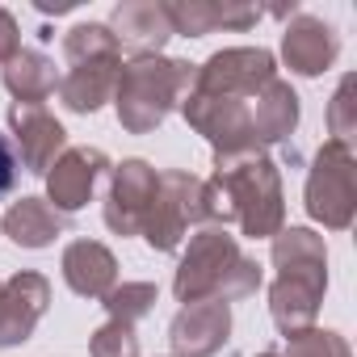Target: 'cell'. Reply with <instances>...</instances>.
<instances>
[{
	"label": "cell",
	"instance_id": "obj_1",
	"mask_svg": "<svg viewBox=\"0 0 357 357\" xmlns=\"http://www.w3.org/2000/svg\"><path fill=\"white\" fill-rule=\"evenodd\" d=\"M273 286H269V315L282 336L307 332L319 319V303L328 290V244L311 227H282L273 236Z\"/></svg>",
	"mask_w": 357,
	"mask_h": 357
},
{
	"label": "cell",
	"instance_id": "obj_26",
	"mask_svg": "<svg viewBox=\"0 0 357 357\" xmlns=\"http://www.w3.org/2000/svg\"><path fill=\"white\" fill-rule=\"evenodd\" d=\"M17 176H22V160L13 151V139L0 130V198L17 190Z\"/></svg>",
	"mask_w": 357,
	"mask_h": 357
},
{
	"label": "cell",
	"instance_id": "obj_20",
	"mask_svg": "<svg viewBox=\"0 0 357 357\" xmlns=\"http://www.w3.org/2000/svg\"><path fill=\"white\" fill-rule=\"evenodd\" d=\"M0 227L17 248H51L63 231H68V215H59L47 198H17L5 215H0Z\"/></svg>",
	"mask_w": 357,
	"mask_h": 357
},
{
	"label": "cell",
	"instance_id": "obj_18",
	"mask_svg": "<svg viewBox=\"0 0 357 357\" xmlns=\"http://www.w3.org/2000/svg\"><path fill=\"white\" fill-rule=\"evenodd\" d=\"M63 282L80 298H105L118 286V257L101 240H72L59 257Z\"/></svg>",
	"mask_w": 357,
	"mask_h": 357
},
{
	"label": "cell",
	"instance_id": "obj_9",
	"mask_svg": "<svg viewBox=\"0 0 357 357\" xmlns=\"http://www.w3.org/2000/svg\"><path fill=\"white\" fill-rule=\"evenodd\" d=\"M181 118L190 122V130H198L215 160H231V155H248L261 151L257 135H252V118H248V101L236 97H202V93H185L181 97Z\"/></svg>",
	"mask_w": 357,
	"mask_h": 357
},
{
	"label": "cell",
	"instance_id": "obj_7",
	"mask_svg": "<svg viewBox=\"0 0 357 357\" xmlns=\"http://www.w3.org/2000/svg\"><path fill=\"white\" fill-rule=\"evenodd\" d=\"M190 227H206L202 219V176L185 168H164L155 176V194L143 215V240L151 252H176Z\"/></svg>",
	"mask_w": 357,
	"mask_h": 357
},
{
	"label": "cell",
	"instance_id": "obj_11",
	"mask_svg": "<svg viewBox=\"0 0 357 357\" xmlns=\"http://www.w3.org/2000/svg\"><path fill=\"white\" fill-rule=\"evenodd\" d=\"M155 168L147 160H122L109 168V194H105V206H101V219L114 236H139L143 231V215L151 206V194H155Z\"/></svg>",
	"mask_w": 357,
	"mask_h": 357
},
{
	"label": "cell",
	"instance_id": "obj_29",
	"mask_svg": "<svg viewBox=\"0 0 357 357\" xmlns=\"http://www.w3.org/2000/svg\"><path fill=\"white\" fill-rule=\"evenodd\" d=\"M0 236H5V227H0Z\"/></svg>",
	"mask_w": 357,
	"mask_h": 357
},
{
	"label": "cell",
	"instance_id": "obj_27",
	"mask_svg": "<svg viewBox=\"0 0 357 357\" xmlns=\"http://www.w3.org/2000/svg\"><path fill=\"white\" fill-rule=\"evenodd\" d=\"M17 51H22V30H17V17H13L9 9H0V63H9Z\"/></svg>",
	"mask_w": 357,
	"mask_h": 357
},
{
	"label": "cell",
	"instance_id": "obj_12",
	"mask_svg": "<svg viewBox=\"0 0 357 357\" xmlns=\"http://www.w3.org/2000/svg\"><path fill=\"white\" fill-rule=\"evenodd\" d=\"M109 155L101 147H68L51 172H47V202L59 211V215H76L93 202L101 176L109 172Z\"/></svg>",
	"mask_w": 357,
	"mask_h": 357
},
{
	"label": "cell",
	"instance_id": "obj_4",
	"mask_svg": "<svg viewBox=\"0 0 357 357\" xmlns=\"http://www.w3.org/2000/svg\"><path fill=\"white\" fill-rule=\"evenodd\" d=\"M215 181L227 194L231 223L248 240H273L286 227V194H282V172L265 151L215 160Z\"/></svg>",
	"mask_w": 357,
	"mask_h": 357
},
{
	"label": "cell",
	"instance_id": "obj_16",
	"mask_svg": "<svg viewBox=\"0 0 357 357\" xmlns=\"http://www.w3.org/2000/svg\"><path fill=\"white\" fill-rule=\"evenodd\" d=\"M164 13L172 34L181 38H206L219 30H248L261 22L257 5H244V0H164Z\"/></svg>",
	"mask_w": 357,
	"mask_h": 357
},
{
	"label": "cell",
	"instance_id": "obj_25",
	"mask_svg": "<svg viewBox=\"0 0 357 357\" xmlns=\"http://www.w3.org/2000/svg\"><path fill=\"white\" fill-rule=\"evenodd\" d=\"M89 353H93V357H139V332H135L130 324L105 319V324L93 332Z\"/></svg>",
	"mask_w": 357,
	"mask_h": 357
},
{
	"label": "cell",
	"instance_id": "obj_10",
	"mask_svg": "<svg viewBox=\"0 0 357 357\" xmlns=\"http://www.w3.org/2000/svg\"><path fill=\"white\" fill-rule=\"evenodd\" d=\"M9 139L22 160V172L47 176L51 164L68 151V130L47 105H9Z\"/></svg>",
	"mask_w": 357,
	"mask_h": 357
},
{
	"label": "cell",
	"instance_id": "obj_17",
	"mask_svg": "<svg viewBox=\"0 0 357 357\" xmlns=\"http://www.w3.org/2000/svg\"><path fill=\"white\" fill-rule=\"evenodd\" d=\"M109 34L118 38V51H130V59L160 55L164 43L172 38L164 0H122L109 13Z\"/></svg>",
	"mask_w": 357,
	"mask_h": 357
},
{
	"label": "cell",
	"instance_id": "obj_24",
	"mask_svg": "<svg viewBox=\"0 0 357 357\" xmlns=\"http://www.w3.org/2000/svg\"><path fill=\"white\" fill-rule=\"evenodd\" d=\"M282 357H353V349L332 328H307V332L286 336V353Z\"/></svg>",
	"mask_w": 357,
	"mask_h": 357
},
{
	"label": "cell",
	"instance_id": "obj_15",
	"mask_svg": "<svg viewBox=\"0 0 357 357\" xmlns=\"http://www.w3.org/2000/svg\"><path fill=\"white\" fill-rule=\"evenodd\" d=\"M227 340H231V303L219 298L190 303L168 324L172 357H215Z\"/></svg>",
	"mask_w": 357,
	"mask_h": 357
},
{
	"label": "cell",
	"instance_id": "obj_6",
	"mask_svg": "<svg viewBox=\"0 0 357 357\" xmlns=\"http://www.w3.org/2000/svg\"><path fill=\"white\" fill-rule=\"evenodd\" d=\"M303 206L328 231L353 227V215H357V155H353V147H344L336 139L319 143V151L307 168Z\"/></svg>",
	"mask_w": 357,
	"mask_h": 357
},
{
	"label": "cell",
	"instance_id": "obj_19",
	"mask_svg": "<svg viewBox=\"0 0 357 357\" xmlns=\"http://www.w3.org/2000/svg\"><path fill=\"white\" fill-rule=\"evenodd\" d=\"M298 93L290 89V80H269L252 101H248V118H252V135H257V147H273V143H286L298 126Z\"/></svg>",
	"mask_w": 357,
	"mask_h": 357
},
{
	"label": "cell",
	"instance_id": "obj_5",
	"mask_svg": "<svg viewBox=\"0 0 357 357\" xmlns=\"http://www.w3.org/2000/svg\"><path fill=\"white\" fill-rule=\"evenodd\" d=\"M63 59L68 72L59 76V101L68 114H97L105 101H114L118 76H122V51L109 26L80 22L63 34Z\"/></svg>",
	"mask_w": 357,
	"mask_h": 357
},
{
	"label": "cell",
	"instance_id": "obj_23",
	"mask_svg": "<svg viewBox=\"0 0 357 357\" xmlns=\"http://www.w3.org/2000/svg\"><path fill=\"white\" fill-rule=\"evenodd\" d=\"M353 93H357V76H344L336 84L332 101H328V130L344 147H353V139H357V101H353Z\"/></svg>",
	"mask_w": 357,
	"mask_h": 357
},
{
	"label": "cell",
	"instance_id": "obj_14",
	"mask_svg": "<svg viewBox=\"0 0 357 357\" xmlns=\"http://www.w3.org/2000/svg\"><path fill=\"white\" fill-rule=\"evenodd\" d=\"M282 59H286V68L294 76H307V80L332 72L336 59H340L336 26L315 17V13H294L286 22V30H282Z\"/></svg>",
	"mask_w": 357,
	"mask_h": 357
},
{
	"label": "cell",
	"instance_id": "obj_8",
	"mask_svg": "<svg viewBox=\"0 0 357 357\" xmlns=\"http://www.w3.org/2000/svg\"><path fill=\"white\" fill-rule=\"evenodd\" d=\"M269 80H278V59H273V51H265V47H223V51H215L206 63L194 68L190 93L252 101Z\"/></svg>",
	"mask_w": 357,
	"mask_h": 357
},
{
	"label": "cell",
	"instance_id": "obj_22",
	"mask_svg": "<svg viewBox=\"0 0 357 357\" xmlns=\"http://www.w3.org/2000/svg\"><path fill=\"white\" fill-rule=\"evenodd\" d=\"M155 303H160V290H155V282H122V286H114L105 298H101V307L109 311V319H118V324H139V319H147L151 311H155Z\"/></svg>",
	"mask_w": 357,
	"mask_h": 357
},
{
	"label": "cell",
	"instance_id": "obj_28",
	"mask_svg": "<svg viewBox=\"0 0 357 357\" xmlns=\"http://www.w3.org/2000/svg\"><path fill=\"white\" fill-rule=\"evenodd\" d=\"M257 357H282V353H257Z\"/></svg>",
	"mask_w": 357,
	"mask_h": 357
},
{
	"label": "cell",
	"instance_id": "obj_13",
	"mask_svg": "<svg viewBox=\"0 0 357 357\" xmlns=\"http://www.w3.org/2000/svg\"><path fill=\"white\" fill-rule=\"evenodd\" d=\"M51 307V282L38 269H17L0 282V349L26 344Z\"/></svg>",
	"mask_w": 357,
	"mask_h": 357
},
{
	"label": "cell",
	"instance_id": "obj_21",
	"mask_svg": "<svg viewBox=\"0 0 357 357\" xmlns=\"http://www.w3.org/2000/svg\"><path fill=\"white\" fill-rule=\"evenodd\" d=\"M5 89L13 93L17 105H43L55 89H59V72H55V59L47 51H34V47H22L9 63H5Z\"/></svg>",
	"mask_w": 357,
	"mask_h": 357
},
{
	"label": "cell",
	"instance_id": "obj_3",
	"mask_svg": "<svg viewBox=\"0 0 357 357\" xmlns=\"http://www.w3.org/2000/svg\"><path fill=\"white\" fill-rule=\"evenodd\" d=\"M190 59H168V55H139L122 63L118 89H114V109L126 135H151L164 126V118L181 105V97L194 84Z\"/></svg>",
	"mask_w": 357,
	"mask_h": 357
},
{
	"label": "cell",
	"instance_id": "obj_2",
	"mask_svg": "<svg viewBox=\"0 0 357 357\" xmlns=\"http://www.w3.org/2000/svg\"><path fill=\"white\" fill-rule=\"evenodd\" d=\"M265 273L261 265L240 248V240L223 227H198L190 236V248L181 252V265H176V278H172V294L176 303H206V298H219V303H240V298H252L261 290Z\"/></svg>",
	"mask_w": 357,
	"mask_h": 357
}]
</instances>
